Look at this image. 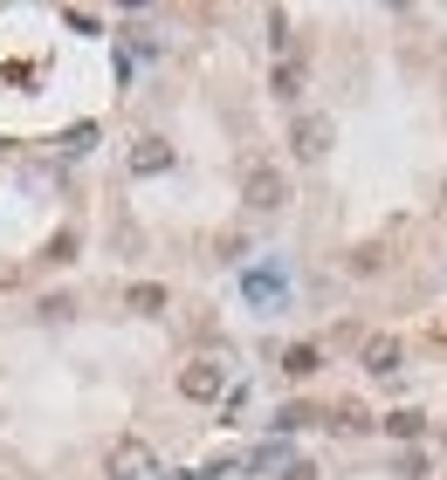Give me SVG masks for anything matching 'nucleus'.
<instances>
[{"label":"nucleus","mask_w":447,"mask_h":480,"mask_svg":"<svg viewBox=\"0 0 447 480\" xmlns=\"http://www.w3.org/2000/svg\"><path fill=\"white\" fill-rule=\"evenodd\" d=\"M152 474V446L145 439H117L110 446V480H145Z\"/></svg>","instance_id":"1"},{"label":"nucleus","mask_w":447,"mask_h":480,"mask_svg":"<svg viewBox=\"0 0 447 480\" xmlns=\"http://www.w3.org/2000/svg\"><path fill=\"white\" fill-rule=\"evenodd\" d=\"M283 200H290V185H283V172H275V165H255V172H248V206H262V213H275Z\"/></svg>","instance_id":"2"},{"label":"nucleus","mask_w":447,"mask_h":480,"mask_svg":"<svg viewBox=\"0 0 447 480\" xmlns=\"http://www.w3.org/2000/svg\"><path fill=\"white\" fill-rule=\"evenodd\" d=\"M180 391H186V398H220V364H186Z\"/></svg>","instance_id":"3"},{"label":"nucleus","mask_w":447,"mask_h":480,"mask_svg":"<svg viewBox=\"0 0 447 480\" xmlns=\"http://www.w3.org/2000/svg\"><path fill=\"white\" fill-rule=\"evenodd\" d=\"M296 152L323 158V152H331V124H323V117H303V124H296Z\"/></svg>","instance_id":"4"},{"label":"nucleus","mask_w":447,"mask_h":480,"mask_svg":"<svg viewBox=\"0 0 447 480\" xmlns=\"http://www.w3.org/2000/svg\"><path fill=\"white\" fill-rule=\"evenodd\" d=\"M165 165H172V145H158V138H145V145H138V152H132V172H138V178L165 172Z\"/></svg>","instance_id":"5"},{"label":"nucleus","mask_w":447,"mask_h":480,"mask_svg":"<svg viewBox=\"0 0 447 480\" xmlns=\"http://www.w3.org/2000/svg\"><path fill=\"white\" fill-rule=\"evenodd\" d=\"M316 364H323V350H316V343H290V350H283V371H290V378H310Z\"/></svg>","instance_id":"6"},{"label":"nucleus","mask_w":447,"mask_h":480,"mask_svg":"<svg viewBox=\"0 0 447 480\" xmlns=\"http://www.w3.org/2000/svg\"><path fill=\"white\" fill-rule=\"evenodd\" d=\"M365 364H371V371H399V343H393V336H371Z\"/></svg>","instance_id":"7"},{"label":"nucleus","mask_w":447,"mask_h":480,"mask_svg":"<svg viewBox=\"0 0 447 480\" xmlns=\"http://www.w3.org/2000/svg\"><path fill=\"white\" fill-rule=\"evenodd\" d=\"M386 432H393V439H420L427 419H420V412H393V419H386Z\"/></svg>","instance_id":"8"},{"label":"nucleus","mask_w":447,"mask_h":480,"mask_svg":"<svg viewBox=\"0 0 447 480\" xmlns=\"http://www.w3.org/2000/svg\"><path fill=\"white\" fill-rule=\"evenodd\" d=\"M132 309H145V316L165 309V288H158V281H138V288H132Z\"/></svg>","instance_id":"9"},{"label":"nucleus","mask_w":447,"mask_h":480,"mask_svg":"<svg viewBox=\"0 0 447 480\" xmlns=\"http://www.w3.org/2000/svg\"><path fill=\"white\" fill-rule=\"evenodd\" d=\"M283 480H316V467H303V460H296V467H290Z\"/></svg>","instance_id":"10"}]
</instances>
